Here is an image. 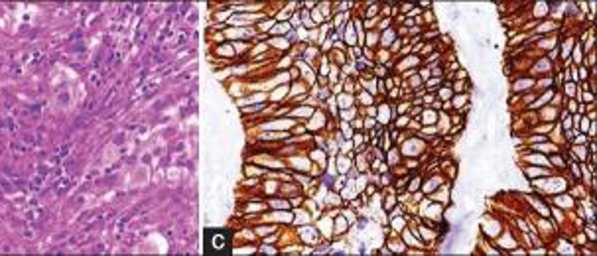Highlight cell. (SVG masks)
Listing matches in <instances>:
<instances>
[{
    "mask_svg": "<svg viewBox=\"0 0 597 256\" xmlns=\"http://www.w3.org/2000/svg\"><path fill=\"white\" fill-rule=\"evenodd\" d=\"M206 236V246L211 255H223V253L231 250V233L229 231L215 229V231H207Z\"/></svg>",
    "mask_w": 597,
    "mask_h": 256,
    "instance_id": "1",
    "label": "cell"
}]
</instances>
